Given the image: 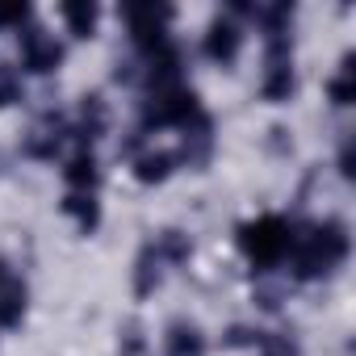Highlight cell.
Returning a JSON list of instances; mask_svg holds the SVG:
<instances>
[{"label": "cell", "instance_id": "cell-2", "mask_svg": "<svg viewBox=\"0 0 356 356\" xmlns=\"http://www.w3.org/2000/svg\"><path fill=\"white\" fill-rule=\"evenodd\" d=\"M239 248L256 268H277L293 248V227L281 214H260L256 222L239 227Z\"/></svg>", "mask_w": 356, "mask_h": 356}, {"label": "cell", "instance_id": "cell-13", "mask_svg": "<svg viewBox=\"0 0 356 356\" xmlns=\"http://www.w3.org/2000/svg\"><path fill=\"white\" fill-rule=\"evenodd\" d=\"M26 314V289L22 285H5V298H0V323L13 327Z\"/></svg>", "mask_w": 356, "mask_h": 356}, {"label": "cell", "instance_id": "cell-7", "mask_svg": "<svg viewBox=\"0 0 356 356\" xmlns=\"http://www.w3.org/2000/svg\"><path fill=\"white\" fill-rule=\"evenodd\" d=\"M97 159H92V151H76L72 159H67V168H63V181L72 185V193H92V185H97Z\"/></svg>", "mask_w": 356, "mask_h": 356}, {"label": "cell", "instance_id": "cell-16", "mask_svg": "<svg viewBox=\"0 0 356 356\" xmlns=\"http://www.w3.org/2000/svg\"><path fill=\"white\" fill-rule=\"evenodd\" d=\"M30 22V5H0V30H5V26H26Z\"/></svg>", "mask_w": 356, "mask_h": 356}, {"label": "cell", "instance_id": "cell-10", "mask_svg": "<svg viewBox=\"0 0 356 356\" xmlns=\"http://www.w3.org/2000/svg\"><path fill=\"white\" fill-rule=\"evenodd\" d=\"M172 163H176V155L151 151V155H138V159H134V176H138L143 185H155V181H163V176L172 172Z\"/></svg>", "mask_w": 356, "mask_h": 356}, {"label": "cell", "instance_id": "cell-9", "mask_svg": "<svg viewBox=\"0 0 356 356\" xmlns=\"http://www.w3.org/2000/svg\"><path fill=\"white\" fill-rule=\"evenodd\" d=\"M59 13H63L67 30L76 38H92V30H97V5H92V0H63Z\"/></svg>", "mask_w": 356, "mask_h": 356}, {"label": "cell", "instance_id": "cell-4", "mask_svg": "<svg viewBox=\"0 0 356 356\" xmlns=\"http://www.w3.org/2000/svg\"><path fill=\"white\" fill-rule=\"evenodd\" d=\"M126 22H130V38L138 51L155 55L159 47H168V22H172V9L168 5H126Z\"/></svg>", "mask_w": 356, "mask_h": 356}, {"label": "cell", "instance_id": "cell-8", "mask_svg": "<svg viewBox=\"0 0 356 356\" xmlns=\"http://www.w3.org/2000/svg\"><path fill=\"white\" fill-rule=\"evenodd\" d=\"M168 356H206V339L193 323H172L168 327Z\"/></svg>", "mask_w": 356, "mask_h": 356}, {"label": "cell", "instance_id": "cell-15", "mask_svg": "<svg viewBox=\"0 0 356 356\" xmlns=\"http://www.w3.org/2000/svg\"><path fill=\"white\" fill-rule=\"evenodd\" d=\"M260 348L264 356H298V343L289 335H260Z\"/></svg>", "mask_w": 356, "mask_h": 356}, {"label": "cell", "instance_id": "cell-12", "mask_svg": "<svg viewBox=\"0 0 356 356\" xmlns=\"http://www.w3.org/2000/svg\"><path fill=\"white\" fill-rule=\"evenodd\" d=\"M63 210L80 222V231H92L97 222H101V210H97V202H92V193H67V202H63Z\"/></svg>", "mask_w": 356, "mask_h": 356}, {"label": "cell", "instance_id": "cell-11", "mask_svg": "<svg viewBox=\"0 0 356 356\" xmlns=\"http://www.w3.org/2000/svg\"><path fill=\"white\" fill-rule=\"evenodd\" d=\"M352 63H356V59H352V55H343L339 76L327 84V92H331V101H335V105H352V101H356V84H352V80H356V67H352Z\"/></svg>", "mask_w": 356, "mask_h": 356}, {"label": "cell", "instance_id": "cell-1", "mask_svg": "<svg viewBox=\"0 0 356 356\" xmlns=\"http://www.w3.org/2000/svg\"><path fill=\"white\" fill-rule=\"evenodd\" d=\"M348 227L339 222V218H327V222H318V227H310L302 239L293 235V248H289V256H293V277L298 281H314V277H327V273H335L343 260H348Z\"/></svg>", "mask_w": 356, "mask_h": 356}, {"label": "cell", "instance_id": "cell-3", "mask_svg": "<svg viewBox=\"0 0 356 356\" xmlns=\"http://www.w3.org/2000/svg\"><path fill=\"white\" fill-rule=\"evenodd\" d=\"M298 88L293 80V59H289V38H268L264 51V80H260V97L264 101H289Z\"/></svg>", "mask_w": 356, "mask_h": 356}, {"label": "cell", "instance_id": "cell-5", "mask_svg": "<svg viewBox=\"0 0 356 356\" xmlns=\"http://www.w3.org/2000/svg\"><path fill=\"white\" fill-rule=\"evenodd\" d=\"M17 47H22V63H26L30 72H38V76H47V72H55V67L63 63V47H59V38L47 34L42 26H22Z\"/></svg>", "mask_w": 356, "mask_h": 356}, {"label": "cell", "instance_id": "cell-17", "mask_svg": "<svg viewBox=\"0 0 356 356\" xmlns=\"http://www.w3.org/2000/svg\"><path fill=\"white\" fill-rule=\"evenodd\" d=\"M9 285V273H5V260H0V289H5Z\"/></svg>", "mask_w": 356, "mask_h": 356}, {"label": "cell", "instance_id": "cell-6", "mask_svg": "<svg viewBox=\"0 0 356 356\" xmlns=\"http://www.w3.org/2000/svg\"><path fill=\"white\" fill-rule=\"evenodd\" d=\"M239 47H243V30H239L231 17H214L210 30H206V55L227 67V63L239 59Z\"/></svg>", "mask_w": 356, "mask_h": 356}, {"label": "cell", "instance_id": "cell-14", "mask_svg": "<svg viewBox=\"0 0 356 356\" xmlns=\"http://www.w3.org/2000/svg\"><path fill=\"white\" fill-rule=\"evenodd\" d=\"M17 97H22V76H17V67L0 63V109H5V105H13Z\"/></svg>", "mask_w": 356, "mask_h": 356}]
</instances>
